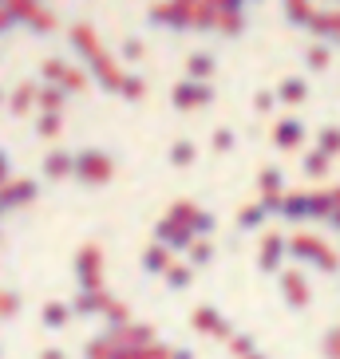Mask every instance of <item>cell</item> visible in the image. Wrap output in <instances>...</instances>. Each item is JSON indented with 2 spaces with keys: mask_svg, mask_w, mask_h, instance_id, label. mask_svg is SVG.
I'll return each mask as SVG.
<instances>
[{
  "mask_svg": "<svg viewBox=\"0 0 340 359\" xmlns=\"http://www.w3.org/2000/svg\"><path fill=\"white\" fill-rule=\"evenodd\" d=\"M186 158H190V147H186V142H182V147L174 150V162H186Z\"/></svg>",
  "mask_w": 340,
  "mask_h": 359,
  "instance_id": "6da1fadb",
  "label": "cell"
}]
</instances>
